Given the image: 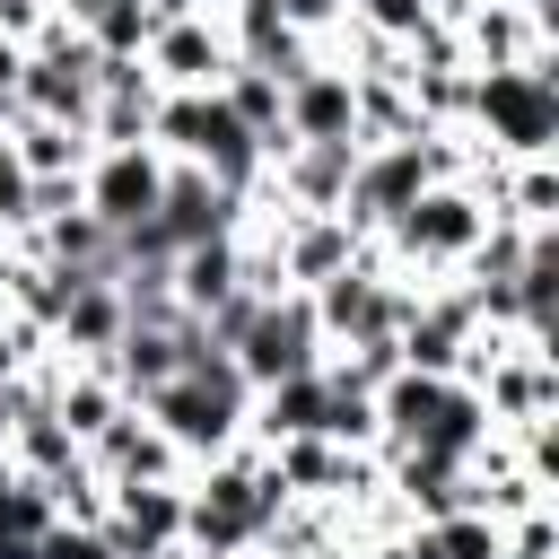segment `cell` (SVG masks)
<instances>
[{"label":"cell","instance_id":"obj_1","mask_svg":"<svg viewBox=\"0 0 559 559\" xmlns=\"http://www.w3.org/2000/svg\"><path fill=\"white\" fill-rule=\"evenodd\" d=\"M280 507H288V480L271 472V454L227 445V454L201 463V480H183V550L245 559V550H262Z\"/></svg>","mask_w":559,"mask_h":559},{"label":"cell","instance_id":"obj_2","mask_svg":"<svg viewBox=\"0 0 559 559\" xmlns=\"http://www.w3.org/2000/svg\"><path fill=\"white\" fill-rule=\"evenodd\" d=\"M489 402L463 384V376H419V367H393L376 384V454H402V445H428V454H454L472 463L489 445Z\"/></svg>","mask_w":559,"mask_h":559},{"label":"cell","instance_id":"obj_3","mask_svg":"<svg viewBox=\"0 0 559 559\" xmlns=\"http://www.w3.org/2000/svg\"><path fill=\"white\" fill-rule=\"evenodd\" d=\"M472 148L498 166L550 157L559 148V79L550 61H515V70H472V114H463Z\"/></svg>","mask_w":559,"mask_h":559},{"label":"cell","instance_id":"obj_4","mask_svg":"<svg viewBox=\"0 0 559 559\" xmlns=\"http://www.w3.org/2000/svg\"><path fill=\"white\" fill-rule=\"evenodd\" d=\"M480 227H489V201H480L472 183H428V192H419L384 236H367V245H376L393 271H411V280H419V271L454 280V262L480 245Z\"/></svg>","mask_w":559,"mask_h":559},{"label":"cell","instance_id":"obj_5","mask_svg":"<svg viewBox=\"0 0 559 559\" xmlns=\"http://www.w3.org/2000/svg\"><path fill=\"white\" fill-rule=\"evenodd\" d=\"M314 297V323H323V349H341V341H393L402 332V314H411V297H419V280L411 271H393L376 245L349 262V271H332L323 288H306Z\"/></svg>","mask_w":559,"mask_h":559},{"label":"cell","instance_id":"obj_6","mask_svg":"<svg viewBox=\"0 0 559 559\" xmlns=\"http://www.w3.org/2000/svg\"><path fill=\"white\" fill-rule=\"evenodd\" d=\"M227 358L245 367V384H253V393H262V384H280V376L323 367V323H314V297H306V288L262 297V306H253V323L236 332V349H227Z\"/></svg>","mask_w":559,"mask_h":559},{"label":"cell","instance_id":"obj_7","mask_svg":"<svg viewBox=\"0 0 559 559\" xmlns=\"http://www.w3.org/2000/svg\"><path fill=\"white\" fill-rule=\"evenodd\" d=\"M114 559H157L183 542V480H105V515H96Z\"/></svg>","mask_w":559,"mask_h":559},{"label":"cell","instance_id":"obj_8","mask_svg":"<svg viewBox=\"0 0 559 559\" xmlns=\"http://www.w3.org/2000/svg\"><path fill=\"white\" fill-rule=\"evenodd\" d=\"M245 192H227V183H210L201 166H183V157H166V183H157V210H148V227L183 253V245H201V236H236L245 227Z\"/></svg>","mask_w":559,"mask_h":559},{"label":"cell","instance_id":"obj_9","mask_svg":"<svg viewBox=\"0 0 559 559\" xmlns=\"http://www.w3.org/2000/svg\"><path fill=\"white\" fill-rule=\"evenodd\" d=\"M157 183H166V157L140 140V148H96L87 166H79V192H87V210L105 218V227H140L148 210H157Z\"/></svg>","mask_w":559,"mask_h":559},{"label":"cell","instance_id":"obj_10","mask_svg":"<svg viewBox=\"0 0 559 559\" xmlns=\"http://www.w3.org/2000/svg\"><path fill=\"white\" fill-rule=\"evenodd\" d=\"M358 148H367V140H288L262 183H271L288 210H341V192H349V175H358Z\"/></svg>","mask_w":559,"mask_h":559},{"label":"cell","instance_id":"obj_11","mask_svg":"<svg viewBox=\"0 0 559 559\" xmlns=\"http://www.w3.org/2000/svg\"><path fill=\"white\" fill-rule=\"evenodd\" d=\"M367 253V236L341 218V210H288L280 218V280L288 288H323L332 271H349Z\"/></svg>","mask_w":559,"mask_h":559},{"label":"cell","instance_id":"obj_12","mask_svg":"<svg viewBox=\"0 0 559 559\" xmlns=\"http://www.w3.org/2000/svg\"><path fill=\"white\" fill-rule=\"evenodd\" d=\"M87 472H96V480H183V445L157 437V428L140 419V402H122V411L87 437Z\"/></svg>","mask_w":559,"mask_h":559},{"label":"cell","instance_id":"obj_13","mask_svg":"<svg viewBox=\"0 0 559 559\" xmlns=\"http://www.w3.org/2000/svg\"><path fill=\"white\" fill-rule=\"evenodd\" d=\"M140 61H148L157 87H218L236 52H227V26H218V17H166Z\"/></svg>","mask_w":559,"mask_h":559},{"label":"cell","instance_id":"obj_14","mask_svg":"<svg viewBox=\"0 0 559 559\" xmlns=\"http://www.w3.org/2000/svg\"><path fill=\"white\" fill-rule=\"evenodd\" d=\"M280 122H288V140H358V96H349V61H314L306 79H288V96H280Z\"/></svg>","mask_w":559,"mask_h":559},{"label":"cell","instance_id":"obj_15","mask_svg":"<svg viewBox=\"0 0 559 559\" xmlns=\"http://www.w3.org/2000/svg\"><path fill=\"white\" fill-rule=\"evenodd\" d=\"M122 288L114 280H79L70 297H61V314H52V358H70V367H96L114 341H122Z\"/></svg>","mask_w":559,"mask_h":559},{"label":"cell","instance_id":"obj_16","mask_svg":"<svg viewBox=\"0 0 559 559\" xmlns=\"http://www.w3.org/2000/svg\"><path fill=\"white\" fill-rule=\"evenodd\" d=\"M323 411H332V384H323V367H306V376H280V384H262V393H253L245 437H262V445L323 437Z\"/></svg>","mask_w":559,"mask_h":559},{"label":"cell","instance_id":"obj_17","mask_svg":"<svg viewBox=\"0 0 559 559\" xmlns=\"http://www.w3.org/2000/svg\"><path fill=\"white\" fill-rule=\"evenodd\" d=\"M0 148L26 166V175H79L96 148H87V131H70V122H44V114H0Z\"/></svg>","mask_w":559,"mask_h":559},{"label":"cell","instance_id":"obj_18","mask_svg":"<svg viewBox=\"0 0 559 559\" xmlns=\"http://www.w3.org/2000/svg\"><path fill=\"white\" fill-rule=\"evenodd\" d=\"M227 288H236V236H201L175 253V306L183 314H210Z\"/></svg>","mask_w":559,"mask_h":559},{"label":"cell","instance_id":"obj_19","mask_svg":"<svg viewBox=\"0 0 559 559\" xmlns=\"http://www.w3.org/2000/svg\"><path fill=\"white\" fill-rule=\"evenodd\" d=\"M428 533H437V559H507V524L480 515V507H454V515H437Z\"/></svg>","mask_w":559,"mask_h":559},{"label":"cell","instance_id":"obj_20","mask_svg":"<svg viewBox=\"0 0 559 559\" xmlns=\"http://www.w3.org/2000/svg\"><path fill=\"white\" fill-rule=\"evenodd\" d=\"M96 52H148V35H157V17H148V0H96V17L79 26Z\"/></svg>","mask_w":559,"mask_h":559},{"label":"cell","instance_id":"obj_21","mask_svg":"<svg viewBox=\"0 0 559 559\" xmlns=\"http://www.w3.org/2000/svg\"><path fill=\"white\" fill-rule=\"evenodd\" d=\"M428 17H437V0H349V26H367L384 44H411Z\"/></svg>","mask_w":559,"mask_h":559},{"label":"cell","instance_id":"obj_22","mask_svg":"<svg viewBox=\"0 0 559 559\" xmlns=\"http://www.w3.org/2000/svg\"><path fill=\"white\" fill-rule=\"evenodd\" d=\"M35 559H114V550H105V533H96V524H70V515H52V524L35 533Z\"/></svg>","mask_w":559,"mask_h":559},{"label":"cell","instance_id":"obj_23","mask_svg":"<svg viewBox=\"0 0 559 559\" xmlns=\"http://www.w3.org/2000/svg\"><path fill=\"white\" fill-rule=\"evenodd\" d=\"M358 559H437V533H428V524H393V533H376Z\"/></svg>","mask_w":559,"mask_h":559},{"label":"cell","instance_id":"obj_24","mask_svg":"<svg viewBox=\"0 0 559 559\" xmlns=\"http://www.w3.org/2000/svg\"><path fill=\"white\" fill-rule=\"evenodd\" d=\"M35 26H44V0H0V35L9 44H26Z\"/></svg>","mask_w":559,"mask_h":559},{"label":"cell","instance_id":"obj_25","mask_svg":"<svg viewBox=\"0 0 559 559\" xmlns=\"http://www.w3.org/2000/svg\"><path fill=\"white\" fill-rule=\"evenodd\" d=\"M17 61H26V44L0 35V114H9V96H17Z\"/></svg>","mask_w":559,"mask_h":559},{"label":"cell","instance_id":"obj_26","mask_svg":"<svg viewBox=\"0 0 559 559\" xmlns=\"http://www.w3.org/2000/svg\"><path fill=\"white\" fill-rule=\"evenodd\" d=\"M17 411H26V384H17V376H0V437L17 428Z\"/></svg>","mask_w":559,"mask_h":559},{"label":"cell","instance_id":"obj_27","mask_svg":"<svg viewBox=\"0 0 559 559\" xmlns=\"http://www.w3.org/2000/svg\"><path fill=\"white\" fill-rule=\"evenodd\" d=\"M26 367V349H17V332H9V314H0V376H17Z\"/></svg>","mask_w":559,"mask_h":559}]
</instances>
